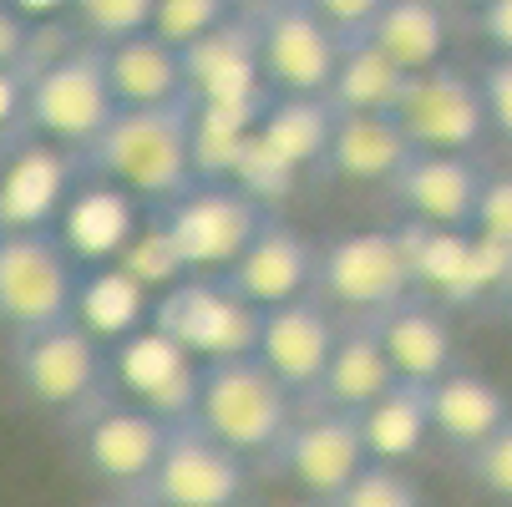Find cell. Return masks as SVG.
Masks as SVG:
<instances>
[{
    "label": "cell",
    "mask_w": 512,
    "mask_h": 507,
    "mask_svg": "<svg viewBox=\"0 0 512 507\" xmlns=\"http://www.w3.org/2000/svg\"><path fill=\"white\" fill-rule=\"evenodd\" d=\"M82 158L122 198L148 203L153 213L168 208L173 198H183L198 183V173H193V97L117 112Z\"/></svg>",
    "instance_id": "cell-1"
},
{
    "label": "cell",
    "mask_w": 512,
    "mask_h": 507,
    "mask_svg": "<svg viewBox=\"0 0 512 507\" xmlns=\"http://www.w3.org/2000/svg\"><path fill=\"white\" fill-rule=\"evenodd\" d=\"M193 426L208 431L234 457H274L284 431L295 426V396H289L254 355L198 360V401Z\"/></svg>",
    "instance_id": "cell-2"
},
{
    "label": "cell",
    "mask_w": 512,
    "mask_h": 507,
    "mask_svg": "<svg viewBox=\"0 0 512 507\" xmlns=\"http://www.w3.org/2000/svg\"><path fill=\"white\" fill-rule=\"evenodd\" d=\"M264 219H269V208L239 183L198 178L183 198L153 213V229L183 264V274H224L244 254V244L264 229Z\"/></svg>",
    "instance_id": "cell-3"
},
{
    "label": "cell",
    "mask_w": 512,
    "mask_h": 507,
    "mask_svg": "<svg viewBox=\"0 0 512 507\" xmlns=\"http://www.w3.org/2000/svg\"><path fill=\"white\" fill-rule=\"evenodd\" d=\"M117 117L107 71H102V46H71L36 71H26V122L51 142V148L82 158L92 142L107 132Z\"/></svg>",
    "instance_id": "cell-4"
},
{
    "label": "cell",
    "mask_w": 512,
    "mask_h": 507,
    "mask_svg": "<svg viewBox=\"0 0 512 507\" xmlns=\"http://www.w3.org/2000/svg\"><path fill=\"white\" fill-rule=\"evenodd\" d=\"M411 249L396 229H350L315 244V289L350 310L355 320H376L411 300Z\"/></svg>",
    "instance_id": "cell-5"
},
{
    "label": "cell",
    "mask_w": 512,
    "mask_h": 507,
    "mask_svg": "<svg viewBox=\"0 0 512 507\" xmlns=\"http://www.w3.org/2000/svg\"><path fill=\"white\" fill-rule=\"evenodd\" d=\"M77 289H82V264L61 244L56 229L0 234V325L11 335L71 320Z\"/></svg>",
    "instance_id": "cell-6"
},
{
    "label": "cell",
    "mask_w": 512,
    "mask_h": 507,
    "mask_svg": "<svg viewBox=\"0 0 512 507\" xmlns=\"http://www.w3.org/2000/svg\"><path fill=\"white\" fill-rule=\"evenodd\" d=\"M148 325L178 340L193 360H224V355H254L259 310L234 295L224 274H183L148 305Z\"/></svg>",
    "instance_id": "cell-7"
},
{
    "label": "cell",
    "mask_w": 512,
    "mask_h": 507,
    "mask_svg": "<svg viewBox=\"0 0 512 507\" xmlns=\"http://www.w3.org/2000/svg\"><path fill=\"white\" fill-rule=\"evenodd\" d=\"M254 26V56H259V82L269 97H325L340 41L330 26L305 6V0H264L259 11H244Z\"/></svg>",
    "instance_id": "cell-8"
},
{
    "label": "cell",
    "mask_w": 512,
    "mask_h": 507,
    "mask_svg": "<svg viewBox=\"0 0 512 507\" xmlns=\"http://www.w3.org/2000/svg\"><path fill=\"white\" fill-rule=\"evenodd\" d=\"M11 371L36 406L71 411L97 396V386L107 376V355H102V340H92L77 320H61V325L16 335Z\"/></svg>",
    "instance_id": "cell-9"
},
{
    "label": "cell",
    "mask_w": 512,
    "mask_h": 507,
    "mask_svg": "<svg viewBox=\"0 0 512 507\" xmlns=\"http://www.w3.org/2000/svg\"><path fill=\"white\" fill-rule=\"evenodd\" d=\"M391 117L416 153H462L467 158L472 142L487 132L477 77H467V71H457L447 61L421 71V77H406Z\"/></svg>",
    "instance_id": "cell-10"
},
{
    "label": "cell",
    "mask_w": 512,
    "mask_h": 507,
    "mask_svg": "<svg viewBox=\"0 0 512 507\" xmlns=\"http://www.w3.org/2000/svg\"><path fill=\"white\" fill-rule=\"evenodd\" d=\"M244 482H249L244 457L218 447L193 421H178L168 426L163 457L142 487L153 497L148 507H239Z\"/></svg>",
    "instance_id": "cell-11"
},
{
    "label": "cell",
    "mask_w": 512,
    "mask_h": 507,
    "mask_svg": "<svg viewBox=\"0 0 512 507\" xmlns=\"http://www.w3.org/2000/svg\"><path fill=\"white\" fill-rule=\"evenodd\" d=\"M274 457L289 472V482L315 502H335L355 482V472L371 462L360 442V421L350 411H315L295 421L284 431V442L274 447Z\"/></svg>",
    "instance_id": "cell-12"
},
{
    "label": "cell",
    "mask_w": 512,
    "mask_h": 507,
    "mask_svg": "<svg viewBox=\"0 0 512 507\" xmlns=\"http://www.w3.org/2000/svg\"><path fill=\"white\" fill-rule=\"evenodd\" d=\"M335 320L330 310L305 295L295 305H274L259 310V335H254V360L289 391V396H310L325 376V360L335 350Z\"/></svg>",
    "instance_id": "cell-13"
},
{
    "label": "cell",
    "mask_w": 512,
    "mask_h": 507,
    "mask_svg": "<svg viewBox=\"0 0 512 507\" xmlns=\"http://www.w3.org/2000/svg\"><path fill=\"white\" fill-rule=\"evenodd\" d=\"M224 279L234 284V295L254 310H274V305H295L315 289V244L284 219H264V229L244 244V254L224 269Z\"/></svg>",
    "instance_id": "cell-14"
},
{
    "label": "cell",
    "mask_w": 512,
    "mask_h": 507,
    "mask_svg": "<svg viewBox=\"0 0 512 507\" xmlns=\"http://www.w3.org/2000/svg\"><path fill=\"white\" fill-rule=\"evenodd\" d=\"M117 376L127 386V401L148 406L153 416H163L168 426L193 421V401H198V360L168 340L153 325H137L132 335L117 340Z\"/></svg>",
    "instance_id": "cell-15"
},
{
    "label": "cell",
    "mask_w": 512,
    "mask_h": 507,
    "mask_svg": "<svg viewBox=\"0 0 512 507\" xmlns=\"http://www.w3.org/2000/svg\"><path fill=\"white\" fill-rule=\"evenodd\" d=\"M411 224L431 234H467L482 193V168L462 153H411L391 178Z\"/></svg>",
    "instance_id": "cell-16"
},
{
    "label": "cell",
    "mask_w": 512,
    "mask_h": 507,
    "mask_svg": "<svg viewBox=\"0 0 512 507\" xmlns=\"http://www.w3.org/2000/svg\"><path fill=\"white\" fill-rule=\"evenodd\" d=\"M183 56V82L188 97L203 107H259L269 102V87L259 82V56H254V26L249 16H229L218 31L193 41Z\"/></svg>",
    "instance_id": "cell-17"
},
{
    "label": "cell",
    "mask_w": 512,
    "mask_h": 507,
    "mask_svg": "<svg viewBox=\"0 0 512 507\" xmlns=\"http://www.w3.org/2000/svg\"><path fill=\"white\" fill-rule=\"evenodd\" d=\"M168 442V421L137 401H112L82 426V457L112 487H142Z\"/></svg>",
    "instance_id": "cell-18"
},
{
    "label": "cell",
    "mask_w": 512,
    "mask_h": 507,
    "mask_svg": "<svg viewBox=\"0 0 512 507\" xmlns=\"http://www.w3.org/2000/svg\"><path fill=\"white\" fill-rule=\"evenodd\" d=\"M77 188V158L51 148V142H26L11 153L6 178H0V234L21 229H51V219L66 208Z\"/></svg>",
    "instance_id": "cell-19"
},
{
    "label": "cell",
    "mask_w": 512,
    "mask_h": 507,
    "mask_svg": "<svg viewBox=\"0 0 512 507\" xmlns=\"http://www.w3.org/2000/svg\"><path fill=\"white\" fill-rule=\"evenodd\" d=\"M426 411H431V437L452 442L457 452L482 447L497 426L512 421V401L497 381L477 376V371H447L442 381L426 386Z\"/></svg>",
    "instance_id": "cell-20"
},
{
    "label": "cell",
    "mask_w": 512,
    "mask_h": 507,
    "mask_svg": "<svg viewBox=\"0 0 512 507\" xmlns=\"http://www.w3.org/2000/svg\"><path fill=\"white\" fill-rule=\"evenodd\" d=\"M416 148L391 112H335L325 163L340 183H391Z\"/></svg>",
    "instance_id": "cell-21"
},
{
    "label": "cell",
    "mask_w": 512,
    "mask_h": 507,
    "mask_svg": "<svg viewBox=\"0 0 512 507\" xmlns=\"http://www.w3.org/2000/svg\"><path fill=\"white\" fill-rule=\"evenodd\" d=\"M102 71H107L117 112H127V107H163V102L188 97L183 56L168 51L163 41H153L148 31L102 46Z\"/></svg>",
    "instance_id": "cell-22"
},
{
    "label": "cell",
    "mask_w": 512,
    "mask_h": 507,
    "mask_svg": "<svg viewBox=\"0 0 512 507\" xmlns=\"http://www.w3.org/2000/svg\"><path fill=\"white\" fill-rule=\"evenodd\" d=\"M386 386H396V371L381 350V335H376V320H355L345 330H335V350L325 360V376H320V396H325V411H365Z\"/></svg>",
    "instance_id": "cell-23"
},
{
    "label": "cell",
    "mask_w": 512,
    "mask_h": 507,
    "mask_svg": "<svg viewBox=\"0 0 512 507\" xmlns=\"http://www.w3.org/2000/svg\"><path fill=\"white\" fill-rule=\"evenodd\" d=\"M376 335L396 381L431 386L452 371V325L421 300H401L396 310L376 315Z\"/></svg>",
    "instance_id": "cell-24"
},
{
    "label": "cell",
    "mask_w": 512,
    "mask_h": 507,
    "mask_svg": "<svg viewBox=\"0 0 512 507\" xmlns=\"http://www.w3.org/2000/svg\"><path fill=\"white\" fill-rule=\"evenodd\" d=\"M330 127H335V107L325 97H269V107L259 112L254 142L295 178L300 168L325 163Z\"/></svg>",
    "instance_id": "cell-25"
},
{
    "label": "cell",
    "mask_w": 512,
    "mask_h": 507,
    "mask_svg": "<svg viewBox=\"0 0 512 507\" xmlns=\"http://www.w3.org/2000/svg\"><path fill=\"white\" fill-rule=\"evenodd\" d=\"M355 421H360L365 457L381 462V467H401V462H411V457L426 447V437H431L426 386L396 381V386H386L365 411H355Z\"/></svg>",
    "instance_id": "cell-26"
},
{
    "label": "cell",
    "mask_w": 512,
    "mask_h": 507,
    "mask_svg": "<svg viewBox=\"0 0 512 507\" xmlns=\"http://www.w3.org/2000/svg\"><path fill=\"white\" fill-rule=\"evenodd\" d=\"M401 77H421V71L442 66L447 56V16L436 0H391V6L376 16V26L365 31Z\"/></svg>",
    "instance_id": "cell-27"
},
{
    "label": "cell",
    "mask_w": 512,
    "mask_h": 507,
    "mask_svg": "<svg viewBox=\"0 0 512 507\" xmlns=\"http://www.w3.org/2000/svg\"><path fill=\"white\" fill-rule=\"evenodd\" d=\"M137 203L132 198H122L117 188H107V183H97V188H82V193H71L66 198V224H61V244L77 254V264L82 259H97V264H112L122 249H127V239L137 234V213H132Z\"/></svg>",
    "instance_id": "cell-28"
},
{
    "label": "cell",
    "mask_w": 512,
    "mask_h": 507,
    "mask_svg": "<svg viewBox=\"0 0 512 507\" xmlns=\"http://www.w3.org/2000/svg\"><path fill=\"white\" fill-rule=\"evenodd\" d=\"M148 289L137 279H127L117 264H102L92 274H82V289H77V305H71V320H77L92 340H122L132 335L142 320H148Z\"/></svg>",
    "instance_id": "cell-29"
},
{
    "label": "cell",
    "mask_w": 512,
    "mask_h": 507,
    "mask_svg": "<svg viewBox=\"0 0 512 507\" xmlns=\"http://www.w3.org/2000/svg\"><path fill=\"white\" fill-rule=\"evenodd\" d=\"M401 87H406V77L371 41H350V46H340V61H335L325 102L335 112H391Z\"/></svg>",
    "instance_id": "cell-30"
},
{
    "label": "cell",
    "mask_w": 512,
    "mask_h": 507,
    "mask_svg": "<svg viewBox=\"0 0 512 507\" xmlns=\"http://www.w3.org/2000/svg\"><path fill=\"white\" fill-rule=\"evenodd\" d=\"M229 16H234L229 0H153L148 36L163 41L168 51H188L193 41H203L208 31H218Z\"/></svg>",
    "instance_id": "cell-31"
},
{
    "label": "cell",
    "mask_w": 512,
    "mask_h": 507,
    "mask_svg": "<svg viewBox=\"0 0 512 507\" xmlns=\"http://www.w3.org/2000/svg\"><path fill=\"white\" fill-rule=\"evenodd\" d=\"M77 26L87 31L92 46H112V41H127V36H142L148 31V16H153V0H66Z\"/></svg>",
    "instance_id": "cell-32"
},
{
    "label": "cell",
    "mask_w": 512,
    "mask_h": 507,
    "mask_svg": "<svg viewBox=\"0 0 512 507\" xmlns=\"http://www.w3.org/2000/svg\"><path fill=\"white\" fill-rule=\"evenodd\" d=\"M330 507H421V487H416L401 467L365 462V467L355 472V482H350Z\"/></svg>",
    "instance_id": "cell-33"
},
{
    "label": "cell",
    "mask_w": 512,
    "mask_h": 507,
    "mask_svg": "<svg viewBox=\"0 0 512 507\" xmlns=\"http://www.w3.org/2000/svg\"><path fill=\"white\" fill-rule=\"evenodd\" d=\"M467 239L497 249V254H512V173H497V178H482V193H477V208H472V229Z\"/></svg>",
    "instance_id": "cell-34"
},
{
    "label": "cell",
    "mask_w": 512,
    "mask_h": 507,
    "mask_svg": "<svg viewBox=\"0 0 512 507\" xmlns=\"http://www.w3.org/2000/svg\"><path fill=\"white\" fill-rule=\"evenodd\" d=\"M467 477L477 482V492H487L497 502H512V421L497 426L482 447L467 452Z\"/></svg>",
    "instance_id": "cell-35"
},
{
    "label": "cell",
    "mask_w": 512,
    "mask_h": 507,
    "mask_svg": "<svg viewBox=\"0 0 512 507\" xmlns=\"http://www.w3.org/2000/svg\"><path fill=\"white\" fill-rule=\"evenodd\" d=\"M305 6L330 26V36L340 46H350V41H365V31L376 26V16L391 6V0H305Z\"/></svg>",
    "instance_id": "cell-36"
},
{
    "label": "cell",
    "mask_w": 512,
    "mask_h": 507,
    "mask_svg": "<svg viewBox=\"0 0 512 507\" xmlns=\"http://www.w3.org/2000/svg\"><path fill=\"white\" fill-rule=\"evenodd\" d=\"M477 92H482L487 127H497V132L512 142V56H492V61L482 66Z\"/></svg>",
    "instance_id": "cell-37"
},
{
    "label": "cell",
    "mask_w": 512,
    "mask_h": 507,
    "mask_svg": "<svg viewBox=\"0 0 512 507\" xmlns=\"http://www.w3.org/2000/svg\"><path fill=\"white\" fill-rule=\"evenodd\" d=\"M31 16H21L11 0H0V66H16L26 71V56H31Z\"/></svg>",
    "instance_id": "cell-38"
},
{
    "label": "cell",
    "mask_w": 512,
    "mask_h": 507,
    "mask_svg": "<svg viewBox=\"0 0 512 507\" xmlns=\"http://www.w3.org/2000/svg\"><path fill=\"white\" fill-rule=\"evenodd\" d=\"M26 122V71L0 66V137H11Z\"/></svg>",
    "instance_id": "cell-39"
},
{
    "label": "cell",
    "mask_w": 512,
    "mask_h": 507,
    "mask_svg": "<svg viewBox=\"0 0 512 507\" xmlns=\"http://www.w3.org/2000/svg\"><path fill=\"white\" fill-rule=\"evenodd\" d=\"M477 26H482V36L492 41L497 56H512V0H487V6H477Z\"/></svg>",
    "instance_id": "cell-40"
},
{
    "label": "cell",
    "mask_w": 512,
    "mask_h": 507,
    "mask_svg": "<svg viewBox=\"0 0 512 507\" xmlns=\"http://www.w3.org/2000/svg\"><path fill=\"white\" fill-rule=\"evenodd\" d=\"M11 6L21 16H31V11H56V6H66V0H11Z\"/></svg>",
    "instance_id": "cell-41"
},
{
    "label": "cell",
    "mask_w": 512,
    "mask_h": 507,
    "mask_svg": "<svg viewBox=\"0 0 512 507\" xmlns=\"http://www.w3.org/2000/svg\"><path fill=\"white\" fill-rule=\"evenodd\" d=\"M11 153H16V148H11V137H0V178H6V163H11Z\"/></svg>",
    "instance_id": "cell-42"
},
{
    "label": "cell",
    "mask_w": 512,
    "mask_h": 507,
    "mask_svg": "<svg viewBox=\"0 0 512 507\" xmlns=\"http://www.w3.org/2000/svg\"><path fill=\"white\" fill-rule=\"evenodd\" d=\"M502 289H507V310H512V274H507V284H502Z\"/></svg>",
    "instance_id": "cell-43"
},
{
    "label": "cell",
    "mask_w": 512,
    "mask_h": 507,
    "mask_svg": "<svg viewBox=\"0 0 512 507\" xmlns=\"http://www.w3.org/2000/svg\"><path fill=\"white\" fill-rule=\"evenodd\" d=\"M457 6H487V0H457Z\"/></svg>",
    "instance_id": "cell-44"
}]
</instances>
